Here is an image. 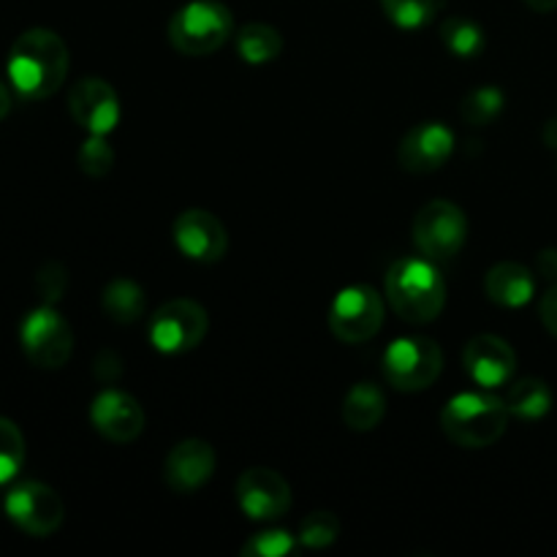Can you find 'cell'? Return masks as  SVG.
<instances>
[{
  "label": "cell",
  "instance_id": "cell-1",
  "mask_svg": "<svg viewBox=\"0 0 557 557\" xmlns=\"http://www.w3.org/2000/svg\"><path fill=\"white\" fill-rule=\"evenodd\" d=\"M5 71L25 101H44L58 92L69 74V47L54 30L33 27L14 41Z\"/></svg>",
  "mask_w": 557,
  "mask_h": 557
},
{
  "label": "cell",
  "instance_id": "cell-2",
  "mask_svg": "<svg viewBox=\"0 0 557 557\" xmlns=\"http://www.w3.org/2000/svg\"><path fill=\"white\" fill-rule=\"evenodd\" d=\"M386 297L392 310L411 324H428L446 305V283L428 256L397 259L386 272Z\"/></svg>",
  "mask_w": 557,
  "mask_h": 557
},
{
  "label": "cell",
  "instance_id": "cell-3",
  "mask_svg": "<svg viewBox=\"0 0 557 557\" xmlns=\"http://www.w3.org/2000/svg\"><path fill=\"white\" fill-rule=\"evenodd\" d=\"M509 408L500 397L487 392H462L446 403L441 413V428L446 438L466 449H484L493 446L509 424Z\"/></svg>",
  "mask_w": 557,
  "mask_h": 557
},
{
  "label": "cell",
  "instance_id": "cell-4",
  "mask_svg": "<svg viewBox=\"0 0 557 557\" xmlns=\"http://www.w3.org/2000/svg\"><path fill=\"white\" fill-rule=\"evenodd\" d=\"M234 30V16L218 0H194L169 22V41L177 52L201 58L228 41Z\"/></svg>",
  "mask_w": 557,
  "mask_h": 557
},
{
  "label": "cell",
  "instance_id": "cell-5",
  "mask_svg": "<svg viewBox=\"0 0 557 557\" xmlns=\"http://www.w3.org/2000/svg\"><path fill=\"white\" fill-rule=\"evenodd\" d=\"M444 370V354L430 337H397L384 354V375L395 389L422 392Z\"/></svg>",
  "mask_w": 557,
  "mask_h": 557
},
{
  "label": "cell",
  "instance_id": "cell-6",
  "mask_svg": "<svg viewBox=\"0 0 557 557\" xmlns=\"http://www.w3.org/2000/svg\"><path fill=\"white\" fill-rule=\"evenodd\" d=\"M20 341L25 357L44 370L63 368L74 351V332L52 305H44L25 315L20 326Z\"/></svg>",
  "mask_w": 557,
  "mask_h": 557
},
{
  "label": "cell",
  "instance_id": "cell-7",
  "mask_svg": "<svg viewBox=\"0 0 557 557\" xmlns=\"http://www.w3.org/2000/svg\"><path fill=\"white\" fill-rule=\"evenodd\" d=\"M468 221L457 205L446 199H433L413 218V243L419 253L433 261H446L457 256L466 245Z\"/></svg>",
  "mask_w": 557,
  "mask_h": 557
},
{
  "label": "cell",
  "instance_id": "cell-8",
  "mask_svg": "<svg viewBox=\"0 0 557 557\" xmlns=\"http://www.w3.org/2000/svg\"><path fill=\"white\" fill-rule=\"evenodd\" d=\"M207 310L194 299H172L163 302L150 319V343L161 354H188L205 341Z\"/></svg>",
  "mask_w": 557,
  "mask_h": 557
},
{
  "label": "cell",
  "instance_id": "cell-9",
  "mask_svg": "<svg viewBox=\"0 0 557 557\" xmlns=\"http://www.w3.org/2000/svg\"><path fill=\"white\" fill-rule=\"evenodd\" d=\"M384 297L373 286H348L330 308V330L343 343H364L384 324Z\"/></svg>",
  "mask_w": 557,
  "mask_h": 557
},
{
  "label": "cell",
  "instance_id": "cell-10",
  "mask_svg": "<svg viewBox=\"0 0 557 557\" xmlns=\"http://www.w3.org/2000/svg\"><path fill=\"white\" fill-rule=\"evenodd\" d=\"M5 515L27 536H52L65 520V506L52 487L41 482H22L5 495Z\"/></svg>",
  "mask_w": 557,
  "mask_h": 557
},
{
  "label": "cell",
  "instance_id": "cell-11",
  "mask_svg": "<svg viewBox=\"0 0 557 557\" xmlns=\"http://www.w3.org/2000/svg\"><path fill=\"white\" fill-rule=\"evenodd\" d=\"M237 504L250 520L272 522L292 509V487L272 468H248L237 479Z\"/></svg>",
  "mask_w": 557,
  "mask_h": 557
},
{
  "label": "cell",
  "instance_id": "cell-12",
  "mask_svg": "<svg viewBox=\"0 0 557 557\" xmlns=\"http://www.w3.org/2000/svg\"><path fill=\"white\" fill-rule=\"evenodd\" d=\"M172 237L177 243V248L183 250V256L201 261V264L221 261L228 248V234L223 228L221 218L201 210V207L185 210L174 218Z\"/></svg>",
  "mask_w": 557,
  "mask_h": 557
},
{
  "label": "cell",
  "instance_id": "cell-13",
  "mask_svg": "<svg viewBox=\"0 0 557 557\" xmlns=\"http://www.w3.org/2000/svg\"><path fill=\"white\" fill-rule=\"evenodd\" d=\"M69 109L71 117L87 131V134L107 136L114 131L120 120V101L117 92L109 82L98 79V76H87L79 79L69 92Z\"/></svg>",
  "mask_w": 557,
  "mask_h": 557
},
{
  "label": "cell",
  "instance_id": "cell-14",
  "mask_svg": "<svg viewBox=\"0 0 557 557\" xmlns=\"http://www.w3.org/2000/svg\"><path fill=\"white\" fill-rule=\"evenodd\" d=\"M451 152H455V134H451L449 125L441 123V120H428V123L413 125L403 136L397 158L408 172L430 174L444 166Z\"/></svg>",
  "mask_w": 557,
  "mask_h": 557
},
{
  "label": "cell",
  "instance_id": "cell-15",
  "mask_svg": "<svg viewBox=\"0 0 557 557\" xmlns=\"http://www.w3.org/2000/svg\"><path fill=\"white\" fill-rule=\"evenodd\" d=\"M462 364L479 386L495 389V386H504L515 379L517 354L504 337L479 335L462 351Z\"/></svg>",
  "mask_w": 557,
  "mask_h": 557
},
{
  "label": "cell",
  "instance_id": "cell-16",
  "mask_svg": "<svg viewBox=\"0 0 557 557\" xmlns=\"http://www.w3.org/2000/svg\"><path fill=\"white\" fill-rule=\"evenodd\" d=\"M90 422L107 441L128 444V441L139 438L141 430H145V411L136 403V397L117 389H107L92 400Z\"/></svg>",
  "mask_w": 557,
  "mask_h": 557
},
{
  "label": "cell",
  "instance_id": "cell-17",
  "mask_svg": "<svg viewBox=\"0 0 557 557\" xmlns=\"http://www.w3.org/2000/svg\"><path fill=\"white\" fill-rule=\"evenodd\" d=\"M215 462V449L207 441L188 438L169 451L166 462H163V479L174 493H196L212 476Z\"/></svg>",
  "mask_w": 557,
  "mask_h": 557
},
{
  "label": "cell",
  "instance_id": "cell-18",
  "mask_svg": "<svg viewBox=\"0 0 557 557\" xmlns=\"http://www.w3.org/2000/svg\"><path fill=\"white\" fill-rule=\"evenodd\" d=\"M484 288H487V297L495 305H504V308H522L533 299L536 294V277L528 267L517 264V261H500L484 277Z\"/></svg>",
  "mask_w": 557,
  "mask_h": 557
},
{
  "label": "cell",
  "instance_id": "cell-19",
  "mask_svg": "<svg viewBox=\"0 0 557 557\" xmlns=\"http://www.w3.org/2000/svg\"><path fill=\"white\" fill-rule=\"evenodd\" d=\"M386 413V400L384 392L379 389L370 381H362V384H354L348 389L346 400H343V419L351 430L357 433H370L381 424Z\"/></svg>",
  "mask_w": 557,
  "mask_h": 557
},
{
  "label": "cell",
  "instance_id": "cell-20",
  "mask_svg": "<svg viewBox=\"0 0 557 557\" xmlns=\"http://www.w3.org/2000/svg\"><path fill=\"white\" fill-rule=\"evenodd\" d=\"M511 417H520L533 422V419L547 417L553 408V392L542 379H520L509 386L504 397Z\"/></svg>",
  "mask_w": 557,
  "mask_h": 557
},
{
  "label": "cell",
  "instance_id": "cell-21",
  "mask_svg": "<svg viewBox=\"0 0 557 557\" xmlns=\"http://www.w3.org/2000/svg\"><path fill=\"white\" fill-rule=\"evenodd\" d=\"M237 52L239 58L250 65L272 63L275 58H281L283 36L272 25H264V22H250V25L239 27Z\"/></svg>",
  "mask_w": 557,
  "mask_h": 557
},
{
  "label": "cell",
  "instance_id": "cell-22",
  "mask_svg": "<svg viewBox=\"0 0 557 557\" xmlns=\"http://www.w3.org/2000/svg\"><path fill=\"white\" fill-rule=\"evenodd\" d=\"M103 313L117 324H134L145 315V292L128 277H117L103 288Z\"/></svg>",
  "mask_w": 557,
  "mask_h": 557
},
{
  "label": "cell",
  "instance_id": "cell-23",
  "mask_svg": "<svg viewBox=\"0 0 557 557\" xmlns=\"http://www.w3.org/2000/svg\"><path fill=\"white\" fill-rule=\"evenodd\" d=\"M441 41H444V47L451 54H457L462 60H471L484 49V33L473 20L449 16V20L441 22Z\"/></svg>",
  "mask_w": 557,
  "mask_h": 557
},
{
  "label": "cell",
  "instance_id": "cell-24",
  "mask_svg": "<svg viewBox=\"0 0 557 557\" xmlns=\"http://www.w3.org/2000/svg\"><path fill=\"white\" fill-rule=\"evenodd\" d=\"M504 103V92L498 87H479L460 103V114L468 125H490L500 117Z\"/></svg>",
  "mask_w": 557,
  "mask_h": 557
},
{
  "label": "cell",
  "instance_id": "cell-25",
  "mask_svg": "<svg viewBox=\"0 0 557 557\" xmlns=\"http://www.w3.org/2000/svg\"><path fill=\"white\" fill-rule=\"evenodd\" d=\"M25 462V438L11 419L0 417V484H9Z\"/></svg>",
  "mask_w": 557,
  "mask_h": 557
},
{
  "label": "cell",
  "instance_id": "cell-26",
  "mask_svg": "<svg viewBox=\"0 0 557 557\" xmlns=\"http://www.w3.org/2000/svg\"><path fill=\"white\" fill-rule=\"evenodd\" d=\"M384 14L403 30H417L433 20L438 0H381Z\"/></svg>",
  "mask_w": 557,
  "mask_h": 557
},
{
  "label": "cell",
  "instance_id": "cell-27",
  "mask_svg": "<svg viewBox=\"0 0 557 557\" xmlns=\"http://www.w3.org/2000/svg\"><path fill=\"white\" fill-rule=\"evenodd\" d=\"M337 533H341V520L332 511H313L299 525V544L310 549H324L335 544Z\"/></svg>",
  "mask_w": 557,
  "mask_h": 557
},
{
  "label": "cell",
  "instance_id": "cell-28",
  "mask_svg": "<svg viewBox=\"0 0 557 557\" xmlns=\"http://www.w3.org/2000/svg\"><path fill=\"white\" fill-rule=\"evenodd\" d=\"M114 166V150L103 136L90 134V139L79 147V169L90 177H107Z\"/></svg>",
  "mask_w": 557,
  "mask_h": 557
},
{
  "label": "cell",
  "instance_id": "cell-29",
  "mask_svg": "<svg viewBox=\"0 0 557 557\" xmlns=\"http://www.w3.org/2000/svg\"><path fill=\"white\" fill-rule=\"evenodd\" d=\"M294 547L297 542L288 531H264L245 542L243 557H286L294 553Z\"/></svg>",
  "mask_w": 557,
  "mask_h": 557
},
{
  "label": "cell",
  "instance_id": "cell-30",
  "mask_svg": "<svg viewBox=\"0 0 557 557\" xmlns=\"http://www.w3.org/2000/svg\"><path fill=\"white\" fill-rule=\"evenodd\" d=\"M36 286L49 305L58 302L65 292V270L60 264H47L36 277Z\"/></svg>",
  "mask_w": 557,
  "mask_h": 557
},
{
  "label": "cell",
  "instance_id": "cell-31",
  "mask_svg": "<svg viewBox=\"0 0 557 557\" xmlns=\"http://www.w3.org/2000/svg\"><path fill=\"white\" fill-rule=\"evenodd\" d=\"M539 313H542L544 326H547V330L557 337V286H553L547 294H544Z\"/></svg>",
  "mask_w": 557,
  "mask_h": 557
},
{
  "label": "cell",
  "instance_id": "cell-32",
  "mask_svg": "<svg viewBox=\"0 0 557 557\" xmlns=\"http://www.w3.org/2000/svg\"><path fill=\"white\" fill-rule=\"evenodd\" d=\"M539 272H542V277H547V281H557V250H544V253L539 256Z\"/></svg>",
  "mask_w": 557,
  "mask_h": 557
},
{
  "label": "cell",
  "instance_id": "cell-33",
  "mask_svg": "<svg viewBox=\"0 0 557 557\" xmlns=\"http://www.w3.org/2000/svg\"><path fill=\"white\" fill-rule=\"evenodd\" d=\"M525 3L531 5L533 11H542V14H547V11L557 9V0H525Z\"/></svg>",
  "mask_w": 557,
  "mask_h": 557
},
{
  "label": "cell",
  "instance_id": "cell-34",
  "mask_svg": "<svg viewBox=\"0 0 557 557\" xmlns=\"http://www.w3.org/2000/svg\"><path fill=\"white\" fill-rule=\"evenodd\" d=\"M11 112V92L5 90V85L0 82V120Z\"/></svg>",
  "mask_w": 557,
  "mask_h": 557
}]
</instances>
